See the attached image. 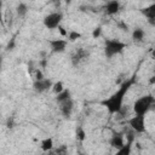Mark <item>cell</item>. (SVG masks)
I'll use <instances>...</instances> for the list:
<instances>
[{"instance_id":"obj_1","label":"cell","mask_w":155,"mask_h":155,"mask_svg":"<svg viewBox=\"0 0 155 155\" xmlns=\"http://www.w3.org/2000/svg\"><path fill=\"white\" fill-rule=\"evenodd\" d=\"M134 81H136V78L134 76L131 78V79H128V80H126V81H124L121 84L120 88L115 93H113L108 99H105V101L102 102V104L104 107H107V109H108V111L110 114H115V113H120L121 111L124 98H125L127 91L130 90V87L134 84Z\"/></svg>"},{"instance_id":"obj_2","label":"cell","mask_w":155,"mask_h":155,"mask_svg":"<svg viewBox=\"0 0 155 155\" xmlns=\"http://www.w3.org/2000/svg\"><path fill=\"white\" fill-rule=\"evenodd\" d=\"M155 104V98L151 94L143 96L138 98L133 104V110L137 115H145Z\"/></svg>"},{"instance_id":"obj_3","label":"cell","mask_w":155,"mask_h":155,"mask_svg":"<svg viewBox=\"0 0 155 155\" xmlns=\"http://www.w3.org/2000/svg\"><path fill=\"white\" fill-rule=\"evenodd\" d=\"M126 47V45L119 40H107L105 41V48H104V52H105V56L108 58L113 57L114 54L116 53H120L124 48Z\"/></svg>"},{"instance_id":"obj_4","label":"cell","mask_w":155,"mask_h":155,"mask_svg":"<svg viewBox=\"0 0 155 155\" xmlns=\"http://www.w3.org/2000/svg\"><path fill=\"white\" fill-rule=\"evenodd\" d=\"M61 22H62V13H59V12L50 13L48 16H46L44 18V24L47 29L58 28L61 25Z\"/></svg>"},{"instance_id":"obj_5","label":"cell","mask_w":155,"mask_h":155,"mask_svg":"<svg viewBox=\"0 0 155 155\" xmlns=\"http://www.w3.org/2000/svg\"><path fill=\"white\" fill-rule=\"evenodd\" d=\"M130 126L132 127V130H134L138 133H142L145 131V121H144V115H137L133 116L132 119L128 120Z\"/></svg>"},{"instance_id":"obj_6","label":"cell","mask_w":155,"mask_h":155,"mask_svg":"<svg viewBox=\"0 0 155 155\" xmlns=\"http://www.w3.org/2000/svg\"><path fill=\"white\" fill-rule=\"evenodd\" d=\"M52 86H53L52 81L48 80V79H45V78H44L42 80H35V82H34V85H33L34 90H35L38 93H42V92L47 91L50 87H52Z\"/></svg>"},{"instance_id":"obj_7","label":"cell","mask_w":155,"mask_h":155,"mask_svg":"<svg viewBox=\"0 0 155 155\" xmlns=\"http://www.w3.org/2000/svg\"><path fill=\"white\" fill-rule=\"evenodd\" d=\"M68 41L67 40H62V39H54V40H50V45H51V51L54 53H61L65 50Z\"/></svg>"},{"instance_id":"obj_8","label":"cell","mask_w":155,"mask_h":155,"mask_svg":"<svg viewBox=\"0 0 155 155\" xmlns=\"http://www.w3.org/2000/svg\"><path fill=\"white\" fill-rule=\"evenodd\" d=\"M59 104H61V108L59 109H61L62 115L65 116V117H69L71 115V113H73V109H74V102H73V99L71 98H68V99H65L64 102H62Z\"/></svg>"},{"instance_id":"obj_9","label":"cell","mask_w":155,"mask_h":155,"mask_svg":"<svg viewBox=\"0 0 155 155\" xmlns=\"http://www.w3.org/2000/svg\"><path fill=\"white\" fill-rule=\"evenodd\" d=\"M133 140H134L133 133H128V136H127V143L124 144V147L117 150V154L119 155H128L131 153V147H132Z\"/></svg>"},{"instance_id":"obj_10","label":"cell","mask_w":155,"mask_h":155,"mask_svg":"<svg viewBox=\"0 0 155 155\" xmlns=\"http://www.w3.org/2000/svg\"><path fill=\"white\" fill-rule=\"evenodd\" d=\"M86 57H87L86 50H84V48H78V50L75 51V53L71 56V62H73L74 65H76V64H79L80 62H82L84 59H86Z\"/></svg>"},{"instance_id":"obj_11","label":"cell","mask_w":155,"mask_h":155,"mask_svg":"<svg viewBox=\"0 0 155 155\" xmlns=\"http://www.w3.org/2000/svg\"><path fill=\"white\" fill-rule=\"evenodd\" d=\"M119 10H120V2H119L117 0H111V1H109V2L107 4V6H105V12H107L108 15H110V16L117 13Z\"/></svg>"},{"instance_id":"obj_12","label":"cell","mask_w":155,"mask_h":155,"mask_svg":"<svg viewBox=\"0 0 155 155\" xmlns=\"http://www.w3.org/2000/svg\"><path fill=\"white\" fill-rule=\"evenodd\" d=\"M140 12H142L150 22H153V21L155 19V4H151V5H149V6L144 7V8H142Z\"/></svg>"},{"instance_id":"obj_13","label":"cell","mask_w":155,"mask_h":155,"mask_svg":"<svg viewBox=\"0 0 155 155\" xmlns=\"http://www.w3.org/2000/svg\"><path fill=\"white\" fill-rule=\"evenodd\" d=\"M110 144H111V147H114V148H116V149L122 148L124 144H125V142H124V136H122L121 133L114 134L113 138L110 139Z\"/></svg>"},{"instance_id":"obj_14","label":"cell","mask_w":155,"mask_h":155,"mask_svg":"<svg viewBox=\"0 0 155 155\" xmlns=\"http://www.w3.org/2000/svg\"><path fill=\"white\" fill-rule=\"evenodd\" d=\"M132 39L134 41H142L144 39V30L140 29V28H136L133 31H132Z\"/></svg>"},{"instance_id":"obj_15","label":"cell","mask_w":155,"mask_h":155,"mask_svg":"<svg viewBox=\"0 0 155 155\" xmlns=\"http://www.w3.org/2000/svg\"><path fill=\"white\" fill-rule=\"evenodd\" d=\"M52 148H53V140H52V138H46V139H44L41 142V149L44 151H48Z\"/></svg>"},{"instance_id":"obj_16","label":"cell","mask_w":155,"mask_h":155,"mask_svg":"<svg viewBox=\"0 0 155 155\" xmlns=\"http://www.w3.org/2000/svg\"><path fill=\"white\" fill-rule=\"evenodd\" d=\"M68 98H70V92H69V90H63L61 93H58L57 94V102L58 103H62V102H64L65 99H68Z\"/></svg>"},{"instance_id":"obj_17","label":"cell","mask_w":155,"mask_h":155,"mask_svg":"<svg viewBox=\"0 0 155 155\" xmlns=\"http://www.w3.org/2000/svg\"><path fill=\"white\" fill-rule=\"evenodd\" d=\"M16 10H17V15H18L19 17H23V16H25L27 12H28V6H27L25 4H19Z\"/></svg>"},{"instance_id":"obj_18","label":"cell","mask_w":155,"mask_h":155,"mask_svg":"<svg viewBox=\"0 0 155 155\" xmlns=\"http://www.w3.org/2000/svg\"><path fill=\"white\" fill-rule=\"evenodd\" d=\"M52 90H53V92H54L56 94L61 93V92H62V91L64 90V87H63V84H62V81H58V82L53 84V86H52Z\"/></svg>"},{"instance_id":"obj_19","label":"cell","mask_w":155,"mask_h":155,"mask_svg":"<svg viewBox=\"0 0 155 155\" xmlns=\"http://www.w3.org/2000/svg\"><path fill=\"white\" fill-rule=\"evenodd\" d=\"M76 138L79 139V140H85V138H86V132L84 131V128L82 127H78V130H76Z\"/></svg>"},{"instance_id":"obj_20","label":"cell","mask_w":155,"mask_h":155,"mask_svg":"<svg viewBox=\"0 0 155 155\" xmlns=\"http://www.w3.org/2000/svg\"><path fill=\"white\" fill-rule=\"evenodd\" d=\"M79 38H81V34L78 33V31H75V30H71V31L68 34V39H69V41H75V40H78Z\"/></svg>"},{"instance_id":"obj_21","label":"cell","mask_w":155,"mask_h":155,"mask_svg":"<svg viewBox=\"0 0 155 155\" xmlns=\"http://www.w3.org/2000/svg\"><path fill=\"white\" fill-rule=\"evenodd\" d=\"M101 33H102V28H101V27H98V28H96V29L93 30V33H92V36L96 39V38H98V36L101 35Z\"/></svg>"},{"instance_id":"obj_22","label":"cell","mask_w":155,"mask_h":155,"mask_svg":"<svg viewBox=\"0 0 155 155\" xmlns=\"http://www.w3.org/2000/svg\"><path fill=\"white\" fill-rule=\"evenodd\" d=\"M44 79V75H42V71L36 69L35 70V80H42Z\"/></svg>"},{"instance_id":"obj_23","label":"cell","mask_w":155,"mask_h":155,"mask_svg":"<svg viewBox=\"0 0 155 155\" xmlns=\"http://www.w3.org/2000/svg\"><path fill=\"white\" fill-rule=\"evenodd\" d=\"M117 27H119V28H121L122 30H126V31H127V29H128L127 24H125L124 22H120V23H117Z\"/></svg>"},{"instance_id":"obj_24","label":"cell","mask_w":155,"mask_h":155,"mask_svg":"<svg viewBox=\"0 0 155 155\" xmlns=\"http://www.w3.org/2000/svg\"><path fill=\"white\" fill-rule=\"evenodd\" d=\"M58 30H59L61 35H63V36H67V35H68V33H67V31L64 30V28H63L62 25H59V27H58Z\"/></svg>"},{"instance_id":"obj_25","label":"cell","mask_w":155,"mask_h":155,"mask_svg":"<svg viewBox=\"0 0 155 155\" xmlns=\"http://www.w3.org/2000/svg\"><path fill=\"white\" fill-rule=\"evenodd\" d=\"M13 45H15V39H11V42H8L7 47H8V48H12V47H13Z\"/></svg>"},{"instance_id":"obj_26","label":"cell","mask_w":155,"mask_h":155,"mask_svg":"<svg viewBox=\"0 0 155 155\" xmlns=\"http://www.w3.org/2000/svg\"><path fill=\"white\" fill-rule=\"evenodd\" d=\"M149 84H150V85H153V84H155V75L150 78V80H149Z\"/></svg>"},{"instance_id":"obj_27","label":"cell","mask_w":155,"mask_h":155,"mask_svg":"<svg viewBox=\"0 0 155 155\" xmlns=\"http://www.w3.org/2000/svg\"><path fill=\"white\" fill-rule=\"evenodd\" d=\"M65 151V147H62L61 149H57V153L59 154V153H64Z\"/></svg>"},{"instance_id":"obj_28","label":"cell","mask_w":155,"mask_h":155,"mask_svg":"<svg viewBox=\"0 0 155 155\" xmlns=\"http://www.w3.org/2000/svg\"><path fill=\"white\" fill-rule=\"evenodd\" d=\"M151 57H153V58H155V50L151 52Z\"/></svg>"},{"instance_id":"obj_29","label":"cell","mask_w":155,"mask_h":155,"mask_svg":"<svg viewBox=\"0 0 155 155\" xmlns=\"http://www.w3.org/2000/svg\"><path fill=\"white\" fill-rule=\"evenodd\" d=\"M70 1H71V0H65V2H67V4H69Z\"/></svg>"}]
</instances>
